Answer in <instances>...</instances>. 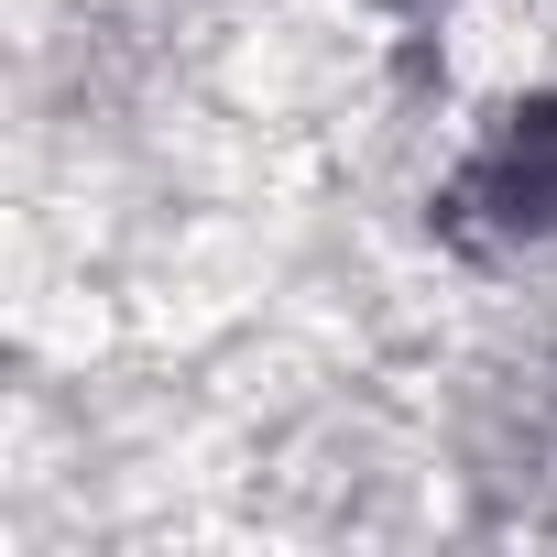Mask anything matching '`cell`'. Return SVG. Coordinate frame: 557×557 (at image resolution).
<instances>
[{
    "mask_svg": "<svg viewBox=\"0 0 557 557\" xmlns=\"http://www.w3.org/2000/svg\"><path fill=\"white\" fill-rule=\"evenodd\" d=\"M437 240L470 262H524L557 251V88L513 99L492 121V143L437 186Z\"/></svg>",
    "mask_w": 557,
    "mask_h": 557,
    "instance_id": "1",
    "label": "cell"
},
{
    "mask_svg": "<svg viewBox=\"0 0 557 557\" xmlns=\"http://www.w3.org/2000/svg\"><path fill=\"white\" fill-rule=\"evenodd\" d=\"M470 459H481V492L524 524H557V361H524L492 383L481 426H470Z\"/></svg>",
    "mask_w": 557,
    "mask_h": 557,
    "instance_id": "2",
    "label": "cell"
}]
</instances>
